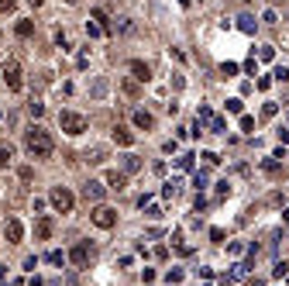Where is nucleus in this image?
<instances>
[{
  "label": "nucleus",
  "mask_w": 289,
  "mask_h": 286,
  "mask_svg": "<svg viewBox=\"0 0 289 286\" xmlns=\"http://www.w3.org/2000/svg\"><path fill=\"white\" fill-rule=\"evenodd\" d=\"M117 31H121V35H135V21H131V18H121Z\"/></svg>",
  "instance_id": "obj_24"
},
{
  "label": "nucleus",
  "mask_w": 289,
  "mask_h": 286,
  "mask_svg": "<svg viewBox=\"0 0 289 286\" xmlns=\"http://www.w3.org/2000/svg\"><path fill=\"white\" fill-rule=\"evenodd\" d=\"M248 286H265V283H262V279H248Z\"/></svg>",
  "instance_id": "obj_48"
},
{
  "label": "nucleus",
  "mask_w": 289,
  "mask_h": 286,
  "mask_svg": "<svg viewBox=\"0 0 289 286\" xmlns=\"http://www.w3.org/2000/svg\"><path fill=\"white\" fill-rule=\"evenodd\" d=\"M28 114H31L35 121H38V117L45 114V104H38V100H31V104H28Z\"/></svg>",
  "instance_id": "obj_27"
},
{
  "label": "nucleus",
  "mask_w": 289,
  "mask_h": 286,
  "mask_svg": "<svg viewBox=\"0 0 289 286\" xmlns=\"http://www.w3.org/2000/svg\"><path fill=\"white\" fill-rule=\"evenodd\" d=\"M258 59H262V62H272V59H275V49H272V45H262V49H258Z\"/></svg>",
  "instance_id": "obj_28"
},
{
  "label": "nucleus",
  "mask_w": 289,
  "mask_h": 286,
  "mask_svg": "<svg viewBox=\"0 0 289 286\" xmlns=\"http://www.w3.org/2000/svg\"><path fill=\"white\" fill-rule=\"evenodd\" d=\"M131 76H135L138 83H148V79H152V66L141 62V59H135V62H131Z\"/></svg>",
  "instance_id": "obj_10"
},
{
  "label": "nucleus",
  "mask_w": 289,
  "mask_h": 286,
  "mask_svg": "<svg viewBox=\"0 0 289 286\" xmlns=\"http://www.w3.org/2000/svg\"><path fill=\"white\" fill-rule=\"evenodd\" d=\"M103 93H107V79H100V83L93 86V97H103Z\"/></svg>",
  "instance_id": "obj_40"
},
{
  "label": "nucleus",
  "mask_w": 289,
  "mask_h": 286,
  "mask_svg": "<svg viewBox=\"0 0 289 286\" xmlns=\"http://www.w3.org/2000/svg\"><path fill=\"white\" fill-rule=\"evenodd\" d=\"M227 252H231V255H241V252H245V245H241V242H231V245H227Z\"/></svg>",
  "instance_id": "obj_43"
},
{
  "label": "nucleus",
  "mask_w": 289,
  "mask_h": 286,
  "mask_svg": "<svg viewBox=\"0 0 289 286\" xmlns=\"http://www.w3.org/2000/svg\"><path fill=\"white\" fill-rule=\"evenodd\" d=\"M28 4H31V7H35V11H38L41 4H45V0H28Z\"/></svg>",
  "instance_id": "obj_46"
},
{
  "label": "nucleus",
  "mask_w": 289,
  "mask_h": 286,
  "mask_svg": "<svg viewBox=\"0 0 289 286\" xmlns=\"http://www.w3.org/2000/svg\"><path fill=\"white\" fill-rule=\"evenodd\" d=\"M162 197H165V200H176V197H179V179H169V183L162 186Z\"/></svg>",
  "instance_id": "obj_18"
},
{
  "label": "nucleus",
  "mask_w": 289,
  "mask_h": 286,
  "mask_svg": "<svg viewBox=\"0 0 289 286\" xmlns=\"http://www.w3.org/2000/svg\"><path fill=\"white\" fill-rule=\"evenodd\" d=\"M0 73H4V83H7V90H14V93H18L21 86H24V76H21V62H18V59H7Z\"/></svg>",
  "instance_id": "obj_3"
},
{
  "label": "nucleus",
  "mask_w": 289,
  "mask_h": 286,
  "mask_svg": "<svg viewBox=\"0 0 289 286\" xmlns=\"http://www.w3.org/2000/svg\"><path fill=\"white\" fill-rule=\"evenodd\" d=\"M165 279H169V283H183V269H169Z\"/></svg>",
  "instance_id": "obj_33"
},
{
  "label": "nucleus",
  "mask_w": 289,
  "mask_h": 286,
  "mask_svg": "<svg viewBox=\"0 0 289 286\" xmlns=\"http://www.w3.org/2000/svg\"><path fill=\"white\" fill-rule=\"evenodd\" d=\"M210 131H217V134H227V121L213 114V121H210Z\"/></svg>",
  "instance_id": "obj_21"
},
{
  "label": "nucleus",
  "mask_w": 289,
  "mask_h": 286,
  "mask_svg": "<svg viewBox=\"0 0 289 286\" xmlns=\"http://www.w3.org/2000/svg\"><path fill=\"white\" fill-rule=\"evenodd\" d=\"M227 193H231V183H227V179H220V183H217V197H227Z\"/></svg>",
  "instance_id": "obj_38"
},
{
  "label": "nucleus",
  "mask_w": 289,
  "mask_h": 286,
  "mask_svg": "<svg viewBox=\"0 0 289 286\" xmlns=\"http://www.w3.org/2000/svg\"><path fill=\"white\" fill-rule=\"evenodd\" d=\"M83 197H86L90 204H100V200L107 197V186H103L100 179H90V183H83Z\"/></svg>",
  "instance_id": "obj_7"
},
{
  "label": "nucleus",
  "mask_w": 289,
  "mask_h": 286,
  "mask_svg": "<svg viewBox=\"0 0 289 286\" xmlns=\"http://www.w3.org/2000/svg\"><path fill=\"white\" fill-rule=\"evenodd\" d=\"M52 231H55L52 217H38V221H35V238H38V242H48V238H52Z\"/></svg>",
  "instance_id": "obj_9"
},
{
  "label": "nucleus",
  "mask_w": 289,
  "mask_h": 286,
  "mask_svg": "<svg viewBox=\"0 0 289 286\" xmlns=\"http://www.w3.org/2000/svg\"><path fill=\"white\" fill-rule=\"evenodd\" d=\"M21 238H24V228H21L18 217H7V228H4V242L7 245H18Z\"/></svg>",
  "instance_id": "obj_8"
},
{
  "label": "nucleus",
  "mask_w": 289,
  "mask_h": 286,
  "mask_svg": "<svg viewBox=\"0 0 289 286\" xmlns=\"http://www.w3.org/2000/svg\"><path fill=\"white\" fill-rule=\"evenodd\" d=\"M203 159H207V166H217V162H220V155L217 152H203Z\"/></svg>",
  "instance_id": "obj_42"
},
{
  "label": "nucleus",
  "mask_w": 289,
  "mask_h": 286,
  "mask_svg": "<svg viewBox=\"0 0 289 286\" xmlns=\"http://www.w3.org/2000/svg\"><path fill=\"white\" fill-rule=\"evenodd\" d=\"M207 183H210V176H207V169L193 172V186H196V190H207Z\"/></svg>",
  "instance_id": "obj_19"
},
{
  "label": "nucleus",
  "mask_w": 289,
  "mask_h": 286,
  "mask_svg": "<svg viewBox=\"0 0 289 286\" xmlns=\"http://www.w3.org/2000/svg\"><path fill=\"white\" fill-rule=\"evenodd\" d=\"M269 4H279V0H269Z\"/></svg>",
  "instance_id": "obj_51"
},
{
  "label": "nucleus",
  "mask_w": 289,
  "mask_h": 286,
  "mask_svg": "<svg viewBox=\"0 0 289 286\" xmlns=\"http://www.w3.org/2000/svg\"><path fill=\"white\" fill-rule=\"evenodd\" d=\"M11 162H14V145L0 141V166H11Z\"/></svg>",
  "instance_id": "obj_15"
},
{
  "label": "nucleus",
  "mask_w": 289,
  "mask_h": 286,
  "mask_svg": "<svg viewBox=\"0 0 289 286\" xmlns=\"http://www.w3.org/2000/svg\"><path fill=\"white\" fill-rule=\"evenodd\" d=\"M14 31H18V38H31V35H35V21H18Z\"/></svg>",
  "instance_id": "obj_17"
},
{
  "label": "nucleus",
  "mask_w": 289,
  "mask_h": 286,
  "mask_svg": "<svg viewBox=\"0 0 289 286\" xmlns=\"http://www.w3.org/2000/svg\"><path fill=\"white\" fill-rule=\"evenodd\" d=\"M18 7V0H0V11H14Z\"/></svg>",
  "instance_id": "obj_44"
},
{
  "label": "nucleus",
  "mask_w": 289,
  "mask_h": 286,
  "mask_svg": "<svg viewBox=\"0 0 289 286\" xmlns=\"http://www.w3.org/2000/svg\"><path fill=\"white\" fill-rule=\"evenodd\" d=\"M59 128H62L66 134H73V138H76V134L86 131V117L76 114V111H62V114H59Z\"/></svg>",
  "instance_id": "obj_2"
},
{
  "label": "nucleus",
  "mask_w": 289,
  "mask_h": 286,
  "mask_svg": "<svg viewBox=\"0 0 289 286\" xmlns=\"http://www.w3.org/2000/svg\"><path fill=\"white\" fill-rule=\"evenodd\" d=\"M227 114H245V104H241L238 97H231V100H227Z\"/></svg>",
  "instance_id": "obj_26"
},
{
  "label": "nucleus",
  "mask_w": 289,
  "mask_h": 286,
  "mask_svg": "<svg viewBox=\"0 0 289 286\" xmlns=\"http://www.w3.org/2000/svg\"><path fill=\"white\" fill-rule=\"evenodd\" d=\"M103 155H107V149H100V145H96L93 152H86L83 159H86V162H103Z\"/></svg>",
  "instance_id": "obj_23"
},
{
  "label": "nucleus",
  "mask_w": 289,
  "mask_h": 286,
  "mask_svg": "<svg viewBox=\"0 0 289 286\" xmlns=\"http://www.w3.org/2000/svg\"><path fill=\"white\" fill-rule=\"evenodd\" d=\"M179 169H183V172L193 169V155H179Z\"/></svg>",
  "instance_id": "obj_36"
},
{
  "label": "nucleus",
  "mask_w": 289,
  "mask_h": 286,
  "mask_svg": "<svg viewBox=\"0 0 289 286\" xmlns=\"http://www.w3.org/2000/svg\"><path fill=\"white\" fill-rule=\"evenodd\" d=\"M245 276H248V262H238V266L231 269V283L234 279H245Z\"/></svg>",
  "instance_id": "obj_22"
},
{
  "label": "nucleus",
  "mask_w": 289,
  "mask_h": 286,
  "mask_svg": "<svg viewBox=\"0 0 289 286\" xmlns=\"http://www.w3.org/2000/svg\"><path fill=\"white\" fill-rule=\"evenodd\" d=\"M138 169H141V159H138L135 152H128V155H124V169H121V172L131 176V172H138Z\"/></svg>",
  "instance_id": "obj_16"
},
{
  "label": "nucleus",
  "mask_w": 289,
  "mask_h": 286,
  "mask_svg": "<svg viewBox=\"0 0 289 286\" xmlns=\"http://www.w3.org/2000/svg\"><path fill=\"white\" fill-rule=\"evenodd\" d=\"M93 21H100V28H103V31H110V21H107L103 11H93Z\"/></svg>",
  "instance_id": "obj_29"
},
{
  "label": "nucleus",
  "mask_w": 289,
  "mask_h": 286,
  "mask_svg": "<svg viewBox=\"0 0 289 286\" xmlns=\"http://www.w3.org/2000/svg\"><path fill=\"white\" fill-rule=\"evenodd\" d=\"M124 186H128V172H117V169H110L107 172V190H124Z\"/></svg>",
  "instance_id": "obj_11"
},
{
  "label": "nucleus",
  "mask_w": 289,
  "mask_h": 286,
  "mask_svg": "<svg viewBox=\"0 0 289 286\" xmlns=\"http://www.w3.org/2000/svg\"><path fill=\"white\" fill-rule=\"evenodd\" d=\"M279 141H282V145H289V128H279Z\"/></svg>",
  "instance_id": "obj_45"
},
{
  "label": "nucleus",
  "mask_w": 289,
  "mask_h": 286,
  "mask_svg": "<svg viewBox=\"0 0 289 286\" xmlns=\"http://www.w3.org/2000/svg\"><path fill=\"white\" fill-rule=\"evenodd\" d=\"M4 272H7V266H4V262H0V283H4Z\"/></svg>",
  "instance_id": "obj_49"
},
{
  "label": "nucleus",
  "mask_w": 289,
  "mask_h": 286,
  "mask_svg": "<svg viewBox=\"0 0 289 286\" xmlns=\"http://www.w3.org/2000/svg\"><path fill=\"white\" fill-rule=\"evenodd\" d=\"M282 217H286V228H289V207H286V210H282Z\"/></svg>",
  "instance_id": "obj_50"
},
{
  "label": "nucleus",
  "mask_w": 289,
  "mask_h": 286,
  "mask_svg": "<svg viewBox=\"0 0 289 286\" xmlns=\"http://www.w3.org/2000/svg\"><path fill=\"white\" fill-rule=\"evenodd\" d=\"M207 286H210V283H207Z\"/></svg>",
  "instance_id": "obj_53"
},
{
  "label": "nucleus",
  "mask_w": 289,
  "mask_h": 286,
  "mask_svg": "<svg viewBox=\"0 0 289 286\" xmlns=\"http://www.w3.org/2000/svg\"><path fill=\"white\" fill-rule=\"evenodd\" d=\"M124 93H128V97H138V79H124Z\"/></svg>",
  "instance_id": "obj_30"
},
{
  "label": "nucleus",
  "mask_w": 289,
  "mask_h": 286,
  "mask_svg": "<svg viewBox=\"0 0 289 286\" xmlns=\"http://www.w3.org/2000/svg\"><path fill=\"white\" fill-rule=\"evenodd\" d=\"M90 255H93V245H90V242H76L73 252H69V262H73V266H86Z\"/></svg>",
  "instance_id": "obj_6"
},
{
  "label": "nucleus",
  "mask_w": 289,
  "mask_h": 286,
  "mask_svg": "<svg viewBox=\"0 0 289 286\" xmlns=\"http://www.w3.org/2000/svg\"><path fill=\"white\" fill-rule=\"evenodd\" d=\"M86 35H90V38H96V35H103V28H100V24H86Z\"/></svg>",
  "instance_id": "obj_39"
},
{
  "label": "nucleus",
  "mask_w": 289,
  "mask_h": 286,
  "mask_svg": "<svg viewBox=\"0 0 289 286\" xmlns=\"http://www.w3.org/2000/svg\"><path fill=\"white\" fill-rule=\"evenodd\" d=\"M135 128H141V131H152V128H155V117L148 114V111H135Z\"/></svg>",
  "instance_id": "obj_12"
},
{
  "label": "nucleus",
  "mask_w": 289,
  "mask_h": 286,
  "mask_svg": "<svg viewBox=\"0 0 289 286\" xmlns=\"http://www.w3.org/2000/svg\"><path fill=\"white\" fill-rule=\"evenodd\" d=\"M262 169L269 172V176H282V166L275 162V155H272V159H265V162H262Z\"/></svg>",
  "instance_id": "obj_20"
},
{
  "label": "nucleus",
  "mask_w": 289,
  "mask_h": 286,
  "mask_svg": "<svg viewBox=\"0 0 289 286\" xmlns=\"http://www.w3.org/2000/svg\"><path fill=\"white\" fill-rule=\"evenodd\" d=\"M45 259H48V262H52V266H62V262H66V255H62V252H48V255H45Z\"/></svg>",
  "instance_id": "obj_32"
},
{
  "label": "nucleus",
  "mask_w": 289,
  "mask_h": 286,
  "mask_svg": "<svg viewBox=\"0 0 289 286\" xmlns=\"http://www.w3.org/2000/svg\"><path fill=\"white\" fill-rule=\"evenodd\" d=\"M48 200H52V207H55L59 214H69V210H73V204H76V200H73V193L66 190V186H52Z\"/></svg>",
  "instance_id": "obj_4"
},
{
  "label": "nucleus",
  "mask_w": 289,
  "mask_h": 286,
  "mask_svg": "<svg viewBox=\"0 0 289 286\" xmlns=\"http://www.w3.org/2000/svg\"><path fill=\"white\" fill-rule=\"evenodd\" d=\"M28 286H45V283H41V279H38V276H35V279H31V283H28Z\"/></svg>",
  "instance_id": "obj_47"
},
{
  "label": "nucleus",
  "mask_w": 289,
  "mask_h": 286,
  "mask_svg": "<svg viewBox=\"0 0 289 286\" xmlns=\"http://www.w3.org/2000/svg\"><path fill=\"white\" fill-rule=\"evenodd\" d=\"M275 114H279V104H265V107H262V117H265V121L275 117Z\"/></svg>",
  "instance_id": "obj_31"
},
{
  "label": "nucleus",
  "mask_w": 289,
  "mask_h": 286,
  "mask_svg": "<svg viewBox=\"0 0 289 286\" xmlns=\"http://www.w3.org/2000/svg\"><path fill=\"white\" fill-rule=\"evenodd\" d=\"M241 131H255V117L241 114Z\"/></svg>",
  "instance_id": "obj_35"
},
{
  "label": "nucleus",
  "mask_w": 289,
  "mask_h": 286,
  "mask_svg": "<svg viewBox=\"0 0 289 286\" xmlns=\"http://www.w3.org/2000/svg\"><path fill=\"white\" fill-rule=\"evenodd\" d=\"M24 149H28L31 159H48V155L55 152V141H52V134L45 131L41 124H31L24 131Z\"/></svg>",
  "instance_id": "obj_1"
},
{
  "label": "nucleus",
  "mask_w": 289,
  "mask_h": 286,
  "mask_svg": "<svg viewBox=\"0 0 289 286\" xmlns=\"http://www.w3.org/2000/svg\"><path fill=\"white\" fill-rule=\"evenodd\" d=\"M238 28H241L245 35H255V28H258V21L251 18V14H241V18H238Z\"/></svg>",
  "instance_id": "obj_14"
},
{
  "label": "nucleus",
  "mask_w": 289,
  "mask_h": 286,
  "mask_svg": "<svg viewBox=\"0 0 289 286\" xmlns=\"http://www.w3.org/2000/svg\"><path fill=\"white\" fill-rule=\"evenodd\" d=\"M286 272H289V262H279V266L272 269V276H286Z\"/></svg>",
  "instance_id": "obj_41"
},
{
  "label": "nucleus",
  "mask_w": 289,
  "mask_h": 286,
  "mask_svg": "<svg viewBox=\"0 0 289 286\" xmlns=\"http://www.w3.org/2000/svg\"><path fill=\"white\" fill-rule=\"evenodd\" d=\"M0 286H4V283H0Z\"/></svg>",
  "instance_id": "obj_52"
},
{
  "label": "nucleus",
  "mask_w": 289,
  "mask_h": 286,
  "mask_svg": "<svg viewBox=\"0 0 289 286\" xmlns=\"http://www.w3.org/2000/svg\"><path fill=\"white\" fill-rule=\"evenodd\" d=\"M238 62H220V76H238Z\"/></svg>",
  "instance_id": "obj_25"
},
{
  "label": "nucleus",
  "mask_w": 289,
  "mask_h": 286,
  "mask_svg": "<svg viewBox=\"0 0 289 286\" xmlns=\"http://www.w3.org/2000/svg\"><path fill=\"white\" fill-rule=\"evenodd\" d=\"M90 217H93L96 228H114V224H117V210H114V207H103V204H100Z\"/></svg>",
  "instance_id": "obj_5"
},
{
  "label": "nucleus",
  "mask_w": 289,
  "mask_h": 286,
  "mask_svg": "<svg viewBox=\"0 0 289 286\" xmlns=\"http://www.w3.org/2000/svg\"><path fill=\"white\" fill-rule=\"evenodd\" d=\"M18 176H21V183H31V176H35V172H31V166H21Z\"/></svg>",
  "instance_id": "obj_34"
},
{
  "label": "nucleus",
  "mask_w": 289,
  "mask_h": 286,
  "mask_svg": "<svg viewBox=\"0 0 289 286\" xmlns=\"http://www.w3.org/2000/svg\"><path fill=\"white\" fill-rule=\"evenodd\" d=\"M272 76L279 79V83H289V69H286V66H279V69H275V73H272Z\"/></svg>",
  "instance_id": "obj_37"
},
{
  "label": "nucleus",
  "mask_w": 289,
  "mask_h": 286,
  "mask_svg": "<svg viewBox=\"0 0 289 286\" xmlns=\"http://www.w3.org/2000/svg\"><path fill=\"white\" fill-rule=\"evenodd\" d=\"M114 141H117V145H135V134L128 131L124 124H117V128H114Z\"/></svg>",
  "instance_id": "obj_13"
}]
</instances>
